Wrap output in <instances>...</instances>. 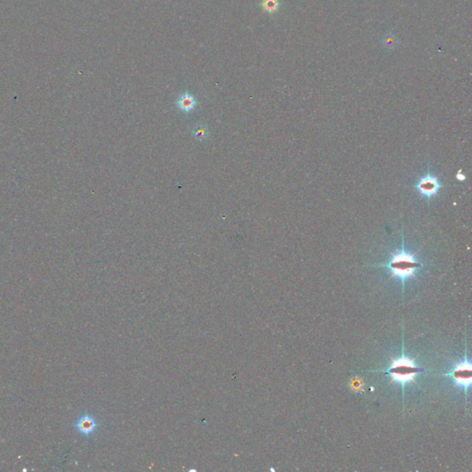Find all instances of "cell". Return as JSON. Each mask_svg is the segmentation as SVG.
Wrapping results in <instances>:
<instances>
[{
  "instance_id": "6da1fadb",
  "label": "cell",
  "mask_w": 472,
  "mask_h": 472,
  "mask_svg": "<svg viewBox=\"0 0 472 472\" xmlns=\"http://www.w3.org/2000/svg\"><path fill=\"white\" fill-rule=\"evenodd\" d=\"M430 265L422 263L416 257V253L409 250L405 245V238L402 234L401 247L396 248L394 251L389 253V260L385 263H378L372 266L375 268L388 269L390 271L389 280L397 278L401 280L402 283V292H404L406 281L412 278L417 279L416 272L419 269Z\"/></svg>"
},
{
  "instance_id": "7a4b0ae2",
  "label": "cell",
  "mask_w": 472,
  "mask_h": 472,
  "mask_svg": "<svg viewBox=\"0 0 472 472\" xmlns=\"http://www.w3.org/2000/svg\"><path fill=\"white\" fill-rule=\"evenodd\" d=\"M389 358L391 361V364L389 365V368L387 370H375L373 372H379V373H384L385 375H388L391 377L390 382L389 385H391L393 383H398L401 385L402 390H403V396H404V390L408 384L413 383L417 385L419 388L418 383L415 380L416 376L424 372L425 369L420 367L416 365L415 363V358L411 359L406 356L405 354V348H404V340L402 341V354L401 357L398 359H394L389 355Z\"/></svg>"
},
{
  "instance_id": "3957f363",
  "label": "cell",
  "mask_w": 472,
  "mask_h": 472,
  "mask_svg": "<svg viewBox=\"0 0 472 472\" xmlns=\"http://www.w3.org/2000/svg\"><path fill=\"white\" fill-rule=\"evenodd\" d=\"M443 376L451 378L456 387L468 391L472 384V364L470 360L465 357L463 361L457 363L449 373Z\"/></svg>"
},
{
  "instance_id": "277c9868",
  "label": "cell",
  "mask_w": 472,
  "mask_h": 472,
  "mask_svg": "<svg viewBox=\"0 0 472 472\" xmlns=\"http://www.w3.org/2000/svg\"><path fill=\"white\" fill-rule=\"evenodd\" d=\"M442 187L443 184L439 179V176L431 173L429 170L419 178L415 185H413V188L418 192L419 195L426 199L436 197Z\"/></svg>"
},
{
  "instance_id": "5b68a950",
  "label": "cell",
  "mask_w": 472,
  "mask_h": 472,
  "mask_svg": "<svg viewBox=\"0 0 472 472\" xmlns=\"http://www.w3.org/2000/svg\"><path fill=\"white\" fill-rule=\"evenodd\" d=\"M197 101L196 97L190 92L185 91L178 97L176 101V105L183 112L188 113L193 111L197 106Z\"/></svg>"
},
{
  "instance_id": "8992f818",
  "label": "cell",
  "mask_w": 472,
  "mask_h": 472,
  "mask_svg": "<svg viewBox=\"0 0 472 472\" xmlns=\"http://www.w3.org/2000/svg\"><path fill=\"white\" fill-rule=\"evenodd\" d=\"M76 427L80 434L84 436H89L95 431L97 423L94 418L90 415H85L82 418L79 419Z\"/></svg>"
},
{
  "instance_id": "52a82bcc",
  "label": "cell",
  "mask_w": 472,
  "mask_h": 472,
  "mask_svg": "<svg viewBox=\"0 0 472 472\" xmlns=\"http://www.w3.org/2000/svg\"><path fill=\"white\" fill-rule=\"evenodd\" d=\"M259 6L264 11L268 12L269 14H273L276 11H278L279 6H280V1L279 0H262Z\"/></svg>"
},
{
  "instance_id": "ba28073f",
  "label": "cell",
  "mask_w": 472,
  "mask_h": 472,
  "mask_svg": "<svg viewBox=\"0 0 472 472\" xmlns=\"http://www.w3.org/2000/svg\"><path fill=\"white\" fill-rule=\"evenodd\" d=\"M192 134L195 138H197V140L203 141V140L208 138L209 129H208L207 126H205L204 125H198L193 129Z\"/></svg>"
},
{
  "instance_id": "9c48e42d",
  "label": "cell",
  "mask_w": 472,
  "mask_h": 472,
  "mask_svg": "<svg viewBox=\"0 0 472 472\" xmlns=\"http://www.w3.org/2000/svg\"><path fill=\"white\" fill-rule=\"evenodd\" d=\"M383 43L384 46L389 49H392L395 46H397V39L392 33H389L388 35L385 36L383 39Z\"/></svg>"
},
{
  "instance_id": "30bf717a",
  "label": "cell",
  "mask_w": 472,
  "mask_h": 472,
  "mask_svg": "<svg viewBox=\"0 0 472 472\" xmlns=\"http://www.w3.org/2000/svg\"><path fill=\"white\" fill-rule=\"evenodd\" d=\"M351 387L353 390H360L363 387V383L361 382L359 379H354L353 382L351 383Z\"/></svg>"
}]
</instances>
